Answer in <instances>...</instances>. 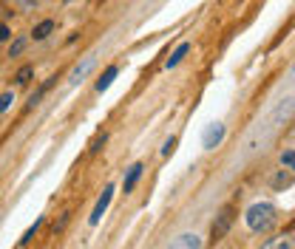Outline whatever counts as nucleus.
<instances>
[{
	"instance_id": "1",
	"label": "nucleus",
	"mask_w": 295,
	"mask_h": 249,
	"mask_svg": "<svg viewBox=\"0 0 295 249\" xmlns=\"http://www.w3.org/2000/svg\"><path fill=\"white\" fill-rule=\"evenodd\" d=\"M244 221L252 232H267L272 224H276V207L267 204V201H258L244 213Z\"/></svg>"
},
{
	"instance_id": "2",
	"label": "nucleus",
	"mask_w": 295,
	"mask_h": 249,
	"mask_svg": "<svg viewBox=\"0 0 295 249\" xmlns=\"http://www.w3.org/2000/svg\"><path fill=\"white\" fill-rule=\"evenodd\" d=\"M221 139H224V125L213 122V125H207V130H204V136H202V147L204 150H216V147L221 145Z\"/></svg>"
},
{
	"instance_id": "3",
	"label": "nucleus",
	"mask_w": 295,
	"mask_h": 249,
	"mask_svg": "<svg viewBox=\"0 0 295 249\" xmlns=\"http://www.w3.org/2000/svg\"><path fill=\"white\" fill-rule=\"evenodd\" d=\"M111 198H114V184H108V187H105V193L99 195V201L94 204V213H91V218H88V224H91V227H97L99 221H102V215H105V210H108Z\"/></svg>"
},
{
	"instance_id": "4",
	"label": "nucleus",
	"mask_w": 295,
	"mask_h": 249,
	"mask_svg": "<svg viewBox=\"0 0 295 249\" xmlns=\"http://www.w3.org/2000/svg\"><path fill=\"white\" fill-rule=\"evenodd\" d=\"M94 65H97V60H94V57H86V60H82L80 65H77V68H74V71H71V77H68V82H71V85H80L82 79H86L88 74L94 71Z\"/></svg>"
},
{
	"instance_id": "5",
	"label": "nucleus",
	"mask_w": 295,
	"mask_h": 249,
	"mask_svg": "<svg viewBox=\"0 0 295 249\" xmlns=\"http://www.w3.org/2000/svg\"><path fill=\"white\" fill-rule=\"evenodd\" d=\"M292 108H295V99H284V102H278V108L270 114V128H276L281 119H287V116L292 114Z\"/></svg>"
},
{
	"instance_id": "6",
	"label": "nucleus",
	"mask_w": 295,
	"mask_h": 249,
	"mask_svg": "<svg viewBox=\"0 0 295 249\" xmlns=\"http://www.w3.org/2000/svg\"><path fill=\"white\" fill-rule=\"evenodd\" d=\"M142 162H136V164H131V170H128V176H125V182H122V190H125V195L128 193H134V187L139 184V178H142Z\"/></svg>"
},
{
	"instance_id": "7",
	"label": "nucleus",
	"mask_w": 295,
	"mask_h": 249,
	"mask_svg": "<svg viewBox=\"0 0 295 249\" xmlns=\"http://www.w3.org/2000/svg\"><path fill=\"white\" fill-rule=\"evenodd\" d=\"M230 224H233V210H224V213L219 215V221L213 224V238H224L227 235V230H230Z\"/></svg>"
},
{
	"instance_id": "8",
	"label": "nucleus",
	"mask_w": 295,
	"mask_h": 249,
	"mask_svg": "<svg viewBox=\"0 0 295 249\" xmlns=\"http://www.w3.org/2000/svg\"><path fill=\"white\" fill-rule=\"evenodd\" d=\"M117 77H119V68H117V65H108V68H105V74L97 79V91H99V94H102V91H108V88H111V82H114Z\"/></svg>"
},
{
	"instance_id": "9",
	"label": "nucleus",
	"mask_w": 295,
	"mask_h": 249,
	"mask_svg": "<svg viewBox=\"0 0 295 249\" xmlns=\"http://www.w3.org/2000/svg\"><path fill=\"white\" fill-rule=\"evenodd\" d=\"M187 51H191V43H182V46H179V49H176V51H173V54H171V57H167L165 68H176L179 62H182L184 57H187Z\"/></svg>"
},
{
	"instance_id": "10",
	"label": "nucleus",
	"mask_w": 295,
	"mask_h": 249,
	"mask_svg": "<svg viewBox=\"0 0 295 249\" xmlns=\"http://www.w3.org/2000/svg\"><path fill=\"white\" fill-rule=\"evenodd\" d=\"M171 246H193V249H196V246H202V238H199V235H191V232H184V235H179L176 241L171 243Z\"/></svg>"
},
{
	"instance_id": "11",
	"label": "nucleus",
	"mask_w": 295,
	"mask_h": 249,
	"mask_svg": "<svg viewBox=\"0 0 295 249\" xmlns=\"http://www.w3.org/2000/svg\"><path fill=\"white\" fill-rule=\"evenodd\" d=\"M51 31H54V20H43V23L34 26V31H31V34H34V40H46Z\"/></svg>"
},
{
	"instance_id": "12",
	"label": "nucleus",
	"mask_w": 295,
	"mask_h": 249,
	"mask_svg": "<svg viewBox=\"0 0 295 249\" xmlns=\"http://www.w3.org/2000/svg\"><path fill=\"white\" fill-rule=\"evenodd\" d=\"M31 77H34V65H23L17 74H14V82H17V85H26Z\"/></svg>"
},
{
	"instance_id": "13",
	"label": "nucleus",
	"mask_w": 295,
	"mask_h": 249,
	"mask_svg": "<svg viewBox=\"0 0 295 249\" xmlns=\"http://www.w3.org/2000/svg\"><path fill=\"white\" fill-rule=\"evenodd\" d=\"M43 221H46V218H43V215H40V218H37V221H34V224H31V227H29V230H26V232H23V238H20V243H23V246H26V243H29V241H31V238H34V235H37V230H40V227H43Z\"/></svg>"
},
{
	"instance_id": "14",
	"label": "nucleus",
	"mask_w": 295,
	"mask_h": 249,
	"mask_svg": "<svg viewBox=\"0 0 295 249\" xmlns=\"http://www.w3.org/2000/svg\"><path fill=\"white\" fill-rule=\"evenodd\" d=\"M289 184H292V176H289V173H284V170H278L276 178H272V187L284 190V187H289Z\"/></svg>"
},
{
	"instance_id": "15",
	"label": "nucleus",
	"mask_w": 295,
	"mask_h": 249,
	"mask_svg": "<svg viewBox=\"0 0 295 249\" xmlns=\"http://www.w3.org/2000/svg\"><path fill=\"white\" fill-rule=\"evenodd\" d=\"M281 167H287V170L295 173V150H284L281 153Z\"/></svg>"
},
{
	"instance_id": "16",
	"label": "nucleus",
	"mask_w": 295,
	"mask_h": 249,
	"mask_svg": "<svg viewBox=\"0 0 295 249\" xmlns=\"http://www.w3.org/2000/svg\"><path fill=\"white\" fill-rule=\"evenodd\" d=\"M12 102H14V94H12V91L0 94V114H6V110L12 108Z\"/></svg>"
},
{
	"instance_id": "17",
	"label": "nucleus",
	"mask_w": 295,
	"mask_h": 249,
	"mask_svg": "<svg viewBox=\"0 0 295 249\" xmlns=\"http://www.w3.org/2000/svg\"><path fill=\"white\" fill-rule=\"evenodd\" d=\"M23 49H26V37H20V40H14V43H12V49H9V57L23 54Z\"/></svg>"
},
{
	"instance_id": "18",
	"label": "nucleus",
	"mask_w": 295,
	"mask_h": 249,
	"mask_svg": "<svg viewBox=\"0 0 295 249\" xmlns=\"http://www.w3.org/2000/svg\"><path fill=\"white\" fill-rule=\"evenodd\" d=\"M173 150H176V139H173V136H171V139H167L165 145H162V156H171Z\"/></svg>"
},
{
	"instance_id": "19",
	"label": "nucleus",
	"mask_w": 295,
	"mask_h": 249,
	"mask_svg": "<svg viewBox=\"0 0 295 249\" xmlns=\"http://www.w3.org/2000/svg\"><path fill=\"white\" fill-rule=\"evenodd\" d=\"M105 142H108V136H105V133H102V136H97V139H94V145H91V153H97L99 147L105 145Z\"/></svg>"
},
{
	"instance_id": "20",
	"label": "nucleus",
	"mask_w": 295,
	"mask_h": 249,
	"mask_svg": "<svg viewBox=\"0 0 295 249\" xmlns=\"http://www.w3.org/2000/svg\"><path fill=\"white\" fill-rule=\"evenodd\" d=\"M9 34H12V29H9L6 23H0V43H6V40H9Z\"/></svg>"
},
{
	"instance_id": "21",
	"label": "nucleus",
	"mask_w": 295,
	"mask_h": 249,
	"mask_svg": "<svg viewBox=\"0 0 295 249\" xmlns=\"http://www.w3.org/2000/svg\"><path fill=\"white\" fill-rule=\"evenodd\" d=\"M264 246H292V241H267Z\"/></svg>"
},
{
	"instance_id": "22",
	"label": "nucleus",
	"mask_w": 295,
	"mask_h": 249,
	"mask_svg": "<svg viewBox=\"0 0 295 249\" xmlns=\"http://www.w3.org/2000/svg\"><path fill=\"white\" fill-rule=\"evenodd\" d=\"M292 74H295V68H292Z\"/></svg>"
}]
</instances>
